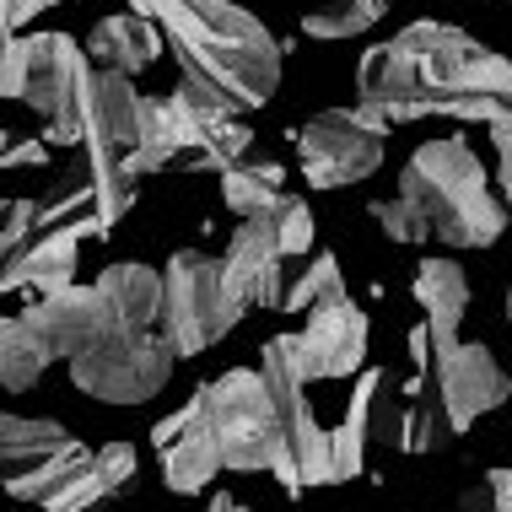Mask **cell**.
<instances>
[{
	"label": "cell",
	"instance_id": "cell-1",
	"mask_svg": "<svg viewBox=\"0 0 512 512\" xmlns=\"http://www.w3.org/2000/svg\"><path fill=\"white\" fill-rule=\"evenodd\" d=\"M162 27L184 81L216 92L227 108L254 114L281 87V44L254 11L232 0H124Z\"/></svg>",
	"mask_w": 512,
	"mask_h": 512
},
{
	"label": "cell",
	"instance_id": "cell-2",
	"mask_svg": "<svg viewBox=\"0 0 512 512\" xmlns=\"http://www.w3.org/2000/svg\"><path fill=\"white\" fill-rule=\"evenodd\" d=\"M389 44L405 54L421 76L426 119H480L491 124L496 114H512V65L502 54L464 33L453 22H410Z\"/></svg>",
	"mask_w": 512,
	"mask_h": 512
},
{
	"label": "cell",
	"instance_id": "cell-3",
	"mask_svg": "<svg viewBox=\"0 0 512 512\" xmlns=\"http://www.w3.org/2000/svg\"><path fill=\"white\" fill-rule=\"evenodd\" d=\"M399 195L421 205L432 221V238L448 248H491L507 232V205L491 195V178L480 157L459 135H442L410 151L405 173H399Z\"/></svg>",
	"mask_w": 512,
	"mask_h": 512
},
{
	"label": "cell",
	"instance_id": "cell-4",
	"mask_svg": "<svg viewBox=\"0 0 512 512\" xmlns=\"http://www.w3.org/2000/svg\"><path fill=\"white\" fill-rule=\"evenodd\" d=\"M195 410H200L205 432L216 437L227 469H238V475H275L292 496H302L292 453L281 442V421H275V399L265 389V372L232 367L216 383H200Z\"/></svg>",
	"mask_w": 512,
	"mask_h": 512
},
{
	"label": "cell",
	"instance_id": "cell-5",
	"mask_svg": "<svg viewBox=\"0 0 512 512\" xmlns=\"http://www.w3.org/2000/svg\"><path fill=\"white\" fill-rule=\"evenodd\" d=\"M410 351H415V367H421L426 394H432V405L442 410L453 437L469 432L496 405H507L512 378L496 367V356L480 340H432L421 324L410 329Z\"/></svg>",
	"mask_w": 512,
	"mask_h": 512
},
{
	"label": "cell",
	"instance_id": "cell-6",
	"mask_svg": "<svg viewBox=\"0 0 512 512\" xmlns=\"http://www.w3.org/2000/svg\"><path fill=\"white\" fill-rule=\"evenodd\" d=\"M243 318V302L232 297L221 259L200 254V248H178L162 275V340L173 345V356H200L227 335Z\"/></svg>",
	"mask_w": 512,
	"mask_h": 512
},
{
	"label": "cell",
	"instance_id": "cell-7",
	"mask_svg": "<svg viewBox=\"0 0 512 512\" xmlns=\"http://www.w3.org/2000/svg\"><path fill=\"white\" fill-rule=\"evenodd\" d=\"M87 81L92 60L87 44H76L71 33H27L22 38V98L44 124L38 141L49 146H81L87 130Z\"/></svg>",
	"mask_w": 512,
	"mask_h": 512
},
{
	"label": "cell",
	"instance_id": "cell-8",
	"mask_svg": "<svg viewBox=\"0 0 512 512\" xmlns=\"http://www.w3.org/2000/svg\"><path fill=\"white\" fill-rule=\"evenodd\" d=\"M259 372H265V389L275 399V421H281V442L292 453L297 486H335V437L318 426L313 399H308V372H302V351L297 335H275L259 351Z\"/></svg>",
	"mask_w": 512,
	"mask_h": 512
},
{
	"label": "cell",
	"instance_id": "cell-9",
	"mask_svg": "<svg viewBox=\"0 0 512 512\" xmlns=\"http://www.w3.org/2000/svg\"><path fill=\"white\" fill-rule=\"evenodd\" d=\"M173 345L162 340V329H114L103 345L71 356V383L87 399L103 405H146L168 389L173 378Z\"/></svg>",
	"mask_w": 512,
	"mask_h": 512
},
{
	"label": "cell",
	"instance_id": "cell-10",
	"mask_svg": "<svg viewBox=\"0 0 512 512\" xmlns=\"http://www.w3.org/2000/svg\"><path fill=\"white\" fill-rule=\"evenodd\" d=\"M302 178L313 189H340V184H362L383 168V146H389V124L372 108H324L313 114L302 130H292Z\"/></svg>",
	"mask_w": 512,
	"mask_h": 512
},
{
	"label": "cell",
	"instance_id": "cell-11",
	"mask_svg": "<svg viewBox=\"0 0 512 512\" xmlns=\"http://www.w3.org/2000/svg\"><path fill=\"white\" fill-rule=\"evenodd\" d=\"M22 318H27V329L54 351V362H71V356L103 345L119 329V318H114V308H108V297L98 292V286H60V292L27 302Z\"/></svg>",
	"mask_w": 512,
	"mask_h": 512
},
{
	"label": "cell",
	"instance_id": "cell-12",
	"mask_svg": "<svg viewBox=\"0 0 512 512\" xmlns=\"http://www.w3.org/2000/svg\"><path fill=\"white\" fill-rule=\"evenodd\" d=\"M221 270H227L232 297L254 302V308H281L286 302V248L275 238V216H243L238 232H232L227 254H221Z\"/></svg>",
	"mask_w": 512,
	"mask_h": 512
},
{
	"label": "cell",
	"instance_id": "cell-13",
	"mask_svg": "<svg viewBox=\"0 0 512 512\" xmlns=\"http://www.w3.org/2000/svg\"><path fill=\"white\" fill-rule=\"evenodd\" d=\"M297 351H302V372L313 383L324 378H356L367 362V313L356 308L351 297H335V302H318L308 308V324L297 335Z\"/></svg>",
	"mask_w": 512,
	"mask_h": 512
},
{
	"label": "cell",
	"instance_id": "cell-14",
	"mask_svg": "<svg viewBox=\"0 0 512 512\" xmlns=\"http://www.w3.org/2000/svg\"><path fill=\"white\" fill-rule=\"evenodd\" d=\"M6 486L11 502H33V507H49V512H87L108 502V480L98 469V448H87V442H76L71 453H60L54 464L33 469V475H11L0 480Z\"/></svg>",
	"mask_w": 512,
	"mask_h": 512
},
{
	"label": "cell",
	"instance_id": "cell-15",
	"mask_svg": "<svg viewBox=\"0 0 512 512\" xmlns=\"http://www.w3.org/2000/svg\"><path fill=\"white\" fill-rule=\"evenodd\" d=\"M151 442H157V453H162V480H168L173 496H200V491H211V480L227 469V464H221L216 437L205 432L195 399H189V405H178L168 421L151 426Z\"/></svg>",
	"mask_w": 512,
	"mask_h": 512
},
{
	"label": "cell",
	"instance_id": "cell-16",
	"mask_svg": "<svg viewBox=\"0 0 512 512\" xmlns=\"http://www.w3.org/2000/svg\"><path fill=\"white\" fill-rule=\"evenodd\" d=\"M356 103L372 108L383 124L426 119L421 76H415V65H410L394 44H372V49L362 54V65H356Z\"/></svg>",
	"mask_w": 512,
	"mask_h": 512
},
{
	"label": "cell",
	"instance_id": "cell-17",
	"mask_svg": "<svg viewBox=\"0 0 512 512\" xmlns=\"http://www.w3.org/2000/svg\"><path fill=\"white\" fill-rule=\"evenodd\" d=\"M76 248H81V232L76 227H60V232H33L17 254L0 265V292H33V297H49L60 286H76Z\"/></svg>",
	"mask_w": 512,
	"mask_h": 512
},
{
	"label": "cell",
	"instance_id": "cell-18",
	"mask_svg": "<svg viewBox=\"0 0 512 512\" xmlns=\"http://www.w3.org/2000/svg\"><path fill=\"white\" fill-rule=\"evenodd\" d=\"M157 54H162V27L130 6L103 17L87 33V60H98L103 71H119V76H141L146 65H157Z\"/></svg>",
	"mask_w": 512,
	"mask_h": 512
},
{
	"label": "cell",
	"instance_id": "cell-19",
	"mask_svg": "<svg viewBox=\"0 0 512 512\" xmlns=\"http://www.w3.org/2000/svg\"><path fill=\"white\" fill-rule=\"evenodd\" d=\"M76 437L49 415H11L0 410V480L11 475H33V469L54 464L60 453H71Z\"/></svg>",
	"mask_w": 512,
	"mask_h": 512
},
{
	"label": "cell",
	"instance_id": "cell-20",
	"mask_svg": "<svg viewBox=\"0 0 512 512\" xmlns=\"http://www.w3.org/2000/svg\"><path fill=\"white\" fill-rule=\"evenodd\" d=\"M38 205V232H60V227H76L81 238H103V211H98V178L87 173V162L76 168H60L49 178L44 200Z\"/></svg>",
	"mask_w": 512,
	"mask_h": 512
},
{
	"label": "cell",
	"instance_id": "cell-21",
	"mask_svg": "<svg viewBox=\"0 0 512 512\" xmlns=\"http://www.w3.org/2000/svg\"><path fill=\"white\" fill-rule=\"evenodd\" d=\"M415 302L426 313V335L432 340H459V324L469 313V281L453 259H421L415 270Z\"/></svg>",
	"mask_w": 512,
	"mask_h": 512
},
{
	"label": "cell",
	"instance_id": "cell-22",
	"mask_svg": "<svg viewBox=\"0 0 512 512\" xmlns=\"http://www.w3.org/2000/svg\"><path fill=\"white\" fill-rule=\"evenodd\" d=\"M92 286L108 297L119 329H157V318H162V275L151 265H130V259H119V265H108Z\"/></svg>",
	"mask_w": 512,
	"mask_h": 512
},
{
	"label": "cell",
	"instance_id": "cell-23",
	"mask_svg": "<svg viewBox=\"0 0 512 512\" xmlns=\"http://www.w3.org/2000/svg\"><path fill=\"white\" fill-rule=\"evenodd\" d=\"M162 103H168V130H173V141H178V157H195V151L211 141L221 124L243 119L238 108H227V103L216 98V92L195 87V81H184V87L168 92Z\"/></svg>",
	"mask_w": 512,
	"mask_h": 512
},
{
	"label": "cell",
	"instance_id": "cell-24",
	"mask_svg": "<svg viewBox=\"0 0 512 512\" xmlns=\"http://www.w3.org/2000/svg\"><path fill=\"white\" fill-rule=\"evenodd\" d=\"M281 195H286V168L275 157H254L248 151L243 162H232L221 173V200H227L232 216H265L281 205Z\"/></svg>",
	"mask_w": 512,
	"mask_h": 512
},
{
	"label": "cell",
	"instance_id": "cell-25",
	"mask_svg": "<svg viewBox=\"0 0 512 512\" xmlns=\"http://www.w3.org/2000/svg\"><path fill=\"white\" fill-rule=\"evenodd\" d=\"M378 383H383V367H372L356 378V389H351V405H345V421L335 426V480H356L362 475V464L372 459V448H367V421H372V394H378Z\"/></svg>",
	"mask_w": 512,
	"mask_h": 512
},
{
	"label": "cell",
	"instance_id": "cell-26",
	"mask_svg": "<svg viewBox=\"0 0 512 512\" xmlns=\"http://www.w3.org/2000/svg\"><path fill=\"white\" fill-rule=\"evenodd\" d=\"M49 362H54V351L27 329V318L0 313V383H6L11 394H27L49 372Z\"/></svg>",
	"mask_w": 512,
	"mask_h": 512
},
{
	"label": "cell",
	"instance_id": "cell-27",
	"mask_svg": "<svg viewBox=\"0 0 512 512\" xmlns=\"http://www.w3.org/2000/svg\"><path fill=\"white\" fill-rule=\"evenodd\" d=\"M383 11H389V0H324V6H313L308 17H302V33H313V38H356V33H367Z\"/></svg>",
	"mask_w": 512,
	"mask_h": 512
},
{
	"label": "cell",
	"instance_id": "cell-28",
	"mask_svg": "<svg viewBox=\"0 0 512 512\" xmlns=\"http://www.w3.org/2000/svg\"><path fill=\"white\" fill-rule=\"evenodd\" d=\"M168 162H178V141L168 130V103L162 98H141V146H135V173H162Z\"/></svg>",
	"mask_w": 512,
	"mask_h": 512
},
{
	"label": "cell",
	"instance_id": "cell-29",
	"mask_svg": "<svg viewBox=\"0 0 512 512\" xmlns=\"http://www.w3.org/2000/svg\"><path fill=\"white\" fill-rule=\"evenodd\" d=\"M335 297H345L340 259H335V254H313L308 270H302L297 281L286 286V302H281V308H286V313H308V308H318V302H335Z\"/></svg>",
	"mask_w": 512,
	"mask_h": 512
},
{
	"label": "cell",
	"instance_id": "cell-30",
	"mask_svg": "<svg viewBox=\"0 0 512 512\" xmlns=\"http://www.w3.org/2000/svg\"><path fill=\"white\" fill-rule=\"evenodd\" d=\"M248 151H254V130H243V119H232V124H221V130H216L189 162H195L200 173H227L232 162L248 157Z\"/></svg>",
	"mask_w": 512,
	"mask_h": 512
},
{
	"label": "cell",
	"instance_id": "cell-31",
	"mask_svg": "<svg viewBox=\"0 0 512 512\" xmlns=\"http://www.w3.org/2000/svg\"><path fill=\"white\" fill-rule=\"evenodd\" d=\"M372 221H378V232L383 238H394V243H426L432 238V221L421 216V205L415 200H378L372 205Z\"/></svg>",
	"mask_w": 512,
	"mask_h": 512
},
{
	"label": "cell",
	"instance_id": "cell-32",
	"mask_svg": "<svg viewBox=\"0 0 512 512\" xmlns=\"http://www.w3.org/2000/svg\"><path fill=\"white\" fill-rule=\"evenodd\" d=\"M275 238H281V248H286V259L292 254H308L313 248V211L302 205L297 195H281V205H275Z\"/></svg>",
	"mask_w": 512,
	"mask_h": 512
},
{
	"label": "cell",
	"instance_id": "cell-33",
	"mask_svg": "<svg viewBox=\"0 0 512 512\" xmlns=\"http://www.w3.org/2000/svg\"><path fill=\"white\" fill-rule=\"evenodd\" d=\"M38 232V205L33 200H0V265Z\"/></svg>",
	"mask_w": 512,
	"mask_h": 512
},
{
	"label": "cell",
	"instance_id": "cell-34",
	"mask_svg": "<svg viewBox=\"0 0 512 512\" xmlns=\"http://www.w3.org/2000/svg\"><path fill=\"white\" fill-rule=\"evenodd\" d=\"M98 469H103V480H108V491H130V480H135V448L130 442H103L98 448Z\"/></svg>",
	"mask_w": 512,
	"mask_h": 512
},
{
	"label": "cell",
	"instance_id": "cell-35",
	"mask_svg": "<svg viewBox=\"0 0 512 512\" xmlns=\"http://www.w3.org/2000/svg\"><path fill=\"white\" fill-rule=\"evenodd\" d=\"M491 146H496V184H502V205L512 211V114L491 119Z\"/></svg>",
	"mask_w": 512,
	"mask_h": 512
},
{
	"label": "cell",
	"instance_id": "cell-36",
	"mask_svg": "<svg viewBox=\"0 0 512 512\" xmlns=\"http://www.w3.org/2000/svg\"><path fill=\"white\" fill-rule=\"evenodd\" d=\"M27 162L44 168V162H49V141H17L11 130H0V173H6V168H27Z\"/></svg>",
	"mask_w": 512,
	"mask_h": 512
},
{
	"label": "cell",
	"instance_id": "cell-37",
	"mask_svg": "<svg viewBox=\"0 0 512 512\" xmlns=\"http://www.w3.org/2000/svg\"><path fill=\"white\" fill-rule=\"evenodd\" d=\"M60 6V0H0V27H11V33H22L27 22H38V11Z\"/></svg>",
	"mask_w": 512,
	"mask_h": 512
},
{
	"label": "cell",
	"instance_id": "cell-38",
	"mask_svg": "<svg viewBox=\"0 0 512 512\" xmlns=\"http://www.w3.org/2000/svg\"><path fill=\"white\" fill-rule=\"evenodd\" d=\"M486 480H491L496 512H512V469H486Z\"/></svg>",
	"mask_w": 512,
	"mask_h": 512
},
{
	"label": "cell",
	"instance_id": "cell-39",
	"mask_svg": "<svg viewBox=\"0 0 512 512\" xmlns=\"http://www.w3.org/2000/svg\"><path fill=\"white\" fill-rule=\"evenodd\" d=\"M205 512H248V507L238 502V496H227V491H211V507Z\"/></svg>",
	"mask_w": 512,
	"mask_h": 512
},
{
	"label": "cell",
	"instance_id": "cell-40",
	"mask_svg": "<svg viewBox=\"0 0 512 512\" xmlns=\"http://www.w3.org/2000/svg\"><path fill=\"white\" fill-rule=\"evenodd\" d=\"M507 318H512V286H507Z\"/></svg>",
	"mask_w": 512,
	"mask_h": 512
},
{
	"label": "cell",
	"instance_id": "cell-41",
	"mask_svg": "<svg viewBox=\"0 0 512 512\" xmlns=\"http://www.w3.org/2000/svg\"><path fill=\"white\" fill-rule=\"evenodd\" d=\"M507 324H512V318H507Z\"/></svg>",
	"mask_w": 512,
	"mask_h": 512
}]
</instances>
